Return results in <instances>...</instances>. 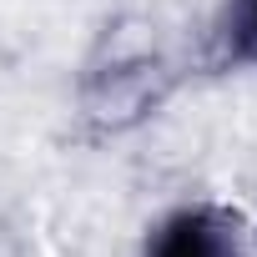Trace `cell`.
Wrapping results in <instances>:
<instances>
[{
	"label": "cell",
	"instance_id": "cell-1",
	"mask_svg": "<svg viewBox=\"0 0 257 257\" xmlns=\"http://www.w3.org/2000/svg\"><path fill=\"white\" fill-rule=\"evenodd\" d=\"M147 257H247L242 217L217 202H187L147 232Z\"/></svg>",
	"mask_w": 257,
	"mask_h": 257
},
{
	"label": "cell",
	"instance_id": "cell-2",
	"mask_svg": "<svg viewBox=\"0 0 257 257\" xmlns=\"http://www.w3.org/2000/svg\"><path fill=\"white\" fill-rule=\"evenodd\" d=\"M207 61L217 71H257V0H222L207 36Z\"/></svg>",
	"mask_w": 257,
	"mask_h": 257
}]
</instances>
